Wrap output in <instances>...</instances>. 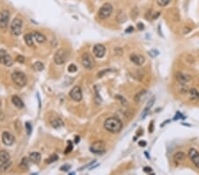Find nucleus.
I'll return each instance as SVG.
<instances>
[{
  "mask_svg": "<svg viewBox=\"0 0 199 175\" xmlns=\"http://www.w3.org/2000/svg\"><path fill=\"white\" fill-rule=\"evenodd\" d=\"M104 126L110 133H119L123 128L121 120L114 117H111L105 119L104 123Z\"/></svg>",
  "mask_w": 199,
  "mask_h": 175,
  "instance_id": "nucleus-1",
  "label": "nucleus"
},
{
  "mask_svg": "<svg viewBox=\"0 0 199 175\" xmlns=\"http://www.w3.org/2000/svg\"><path fill=\"white\" fill-rule=\"evenodd\" d=\"M12 81L14 82L15 85H17L19 88H22L27 84L28 79H27V76L23 73L14 72L12 74Z\"/></svg>",
  "mask_w": 199,
  "mask_h": 175,
  "instance_id": "nucleus-2",
  "label": "nucleus"
},
{
  "mask_svg": "<svg viewBox=\"0 0 199 175\" xmlns=\"http://www.w3.org/2000/svg\"><path fill=\"white\" fill-rule=\"evenodd\" d=\"M68 58V52L65 50L59 49L57 51V52L54 55V62L58 65H61L65 63V61L67 60Z\"/></svg>",
  "mask_w": 199,
  "mask_h": 175,
  "instance_id": "nucleus-3",
  "label": "nucleus"
},
{
  "mask_svg": "<svg viewBox=\"0 0 199 175\" xmlns=\"http://www.w3.org/2000/svg\"><path fill=\"white\" fill-rule=\"evenodd\" d=\"M113 6L109 4V3H105L102 6V7L99 9V12H98V15L99 17L102 19H108L111 15H112L113 13Z\"/></svg>",
  "mask_w": 199,
  "mask_h": 175,
  "instance_id": "nucleus-4",
  "label": "nucleus"
},
{
  "mask_svg": "<svg viewBox=\"0 0 199 175\" xmlns=\"http://www.w3.org/2000/svg\"><path fill=\"white\" fill-rule=\"evenodd\" d=\"M22 21L18 19V18H15L11 23V32L13 35H19L21 34V31H22Z\"/></svg>",
  "mask_w": 199,
  "mask_h": 175,
  "instance_id": "nucleus-5",
  "label": "nucleus"
},
{
  "mask_svg": "<svg viewBox=\"0 0 199 175\" xmlns=\"http://www.w3.org/2000/svg\"><path fill=\"white\" fill-rule=\"evenodd\" d=\"M0 64H3L6 67H12L13 64L12 57L6 52V50H0Z\"/></svg>",
  "mask_w": 199,
  "mask_h": 175,
  "instance_id": "nucleus-6",
  "label": "nucleus"
},
{
  "mask_svg": "<svg viewBox=\"0 0 199 175\" xmlns=\"http://www.w3.org/2000/svg\"><path fill=\"white\" fill-rule=\"evenodd\" d=\"M81 64L82 65L87 68V69H92L95 67V62L93 58L88 54V53H85L82 55L81 58Z\"/></svg>",
  "mask_w": 199,
  "mask_h": 175,
  "instance_id": "nucleus-7",
  "label": "nucleus"
},
{
  "mask_svg": "<svg viewBox=\"0 0 199 175\" xmlns=\"http://www.w3.org/2000/svg\"><path fill=\"white\" fill-rule=\"evenodd\" d=\"M90 151L95 153V154H103L105 152V144L102 141L95 142L90 146Z\"/></svg>",
  "mask_w": 199,
  "mask_h": 175,
  "instance_id": "nucleus-8",
  "label": "nucleus"
},
{
  "mask_svg": "<svg viewBox=\"0 0 199 175\" xmlns=\"http://www.w3.org/2000/svg\"><path fill=\"white\" fill-rule=\"evenodd\" d=\"M69 96H70L71 99L74 100V102H81L82 99V92H81V88L79 86H74L71 90Z\"/></svg>",
  "mask_w": 199,
  "mask_h": 175,
  "instance_id": "nucleus-9",
  "label": "nucleus"
},
{
  "mask_svg": "<svg viewBox=\"0 0 199 175\" xmlns=\"http://www.w3.org/2000/svg\"><path fill=\"white\" fill-rule=\"evenodd\" d=\"M9 19H10V13L8 11L4 10L1 12V16H0V28L2 29H6L8 22H9Z\"/></svg>",
  "mask_w": 199,
  "mask_h": 175,
  "instance_id": "nucleus-10",
  "label": "nucleus"
},
{
  "mask_svg": "<svg viewBox=\"0 0 199 175\" xmlns=\"http://www.w3.org/2000/svg\"><path fill=\"white\" fill-rule=\"evenodd\" d=\"M189 157L196 167L199 168V153L196 149H190L189 151Z\"/></svg>",
  "mask_w": 199,
  "mask_h": 175,
  "instance_id": "nucleus-11",
  "label": "nucleus"
},
{
  "mask_svg": "<svg viewBox=\"0 0 199 175\" xmlns=\"http://www.w3.org/2000/svg\"><path fill=\"white\" fill-rule=\"evenodd\" d=\"M93 54L98 58H103L105 54V47L103 44H96L93 47Z\"/></svg>",
  "mask_w": 199,
  "mask_h": 175,
  "instance_id": "nucleus-12",
  "label": "nucleus"
},
{
  "mask_svg": "<svg viewBox=\"0 0 199 175\" xmlns=\"http://www.w3.org/2000/svg\"><path fill=\"white\" fill-rule=\"evenodd\" d=\"M14 140H15L14 139V136L11 133L6 132V131L3 133V135H2V141H3V142H4L5 145H6V146L13 145L14 143Z\"/></svg>",
  "mask_w": 199,
  "mask_h": 175,
  "instance_id": "nucleus-13",
  "label": "nucleus"
},
{
  "mask_svg": "<svg viewBox=\"0 0 199 175\" xmlns=\"http://www.w3.org/2000/svg\"><path fill=\"white\" fill-rule=\"evenodd\" d=\"M130 60H131L133 63H134L135 65H139V67H140V65H143V63H144V61H145V58H144V57L142 56V55L133 53V54L130 55Z\"/></svg>",
  "mask_w": 199,
  "mask_h": 175,
  "instance_id": "nucleus-14",
  "label": "nucleus"
},
{
  "mask_svg": "<svg viewBox=\"0 0 199 175\" xmlns=\"http://www.w3.org/2000/svg\"><path fill=\"white\" fill-rule=\"evenodd\" d=\"M176 79L182 84L188 83V82H189L191 81V77L189 75L182 74V73H177L176 74Z\"/></svg>",
  "mask_w": 199,
  "mask_h": 175,
  "instance_id": "nucleus-15",
  "label": "nucleus"
},
{
  "mask_svg": "<svg viewBox=\"0 0 199 175\" xmlns=\"http://www.w3.org/2000/svg\"><path fill=\"white\" fill-rule=\"evenodd\" d=\"M41 158H42L41 154H40V153H38V152H32V153H30V154H29V159L34 164H37L38 165L41 162Z\"/></svg>",
  "mask_w": 199,
  "mask_h": 175,
  "instance_id": "nucleus-16",
  "label": "nucleus"
},
{
  "mask_svg": "<svg viewBox=\"0 0 199 175\" xmlns=\"http://www.w3.org/2000/svg\"><path fill=\"white\" fill-rule=\"evenodd\" d=\"M12 101H13V103L14 104V106L18 109H22L24 107V103L23 101H22L18 96H13V98H12Z\"/></svg>",
  "mask_w": 199,
  "mask_h": 175,
  "instance_id": "nucleus-17",
  "label": "nucleus"
},
{
  "mask_svg": "<svg viewBox=\"0 0 199 175\" xmlns=\"http://www.w3.org/2000/svg\"><path fill=\"white\" fill-rule=\"evenodd\" d=\"M32 35H33L34 39H35L37 42H39V43H43V42H45L46 37L44 36L42 34H41L40 32H33Z\"/></svg>",
  "mask_w": 199,
  "mask_h": 175,
  "instance_id": "nucleus-18",
  "label": "nucleus"
},
{
  "mask_svg": "<svg viewBox=\"0 0 199 175\" xmlns=\"http://www.w3.org/2000/svg\"><path fill=\"white\" fill-rule=\"evenodd\" d=\"M154 102H155V97H152V98L150 100V102L148 103L147 106L144 108L143 112L142 113V119H144V118L146 117V115L148 114V112H149V111H150V108L153 106V103H154Z\"/></svg>",
  "mask_w": 199,
  "mask_h": 175,
  "instance_id": "nucleus-19",
  "label": "nucleus"
},
{
  "mask_svg": "<svg viewBox=\"0 0 199 175\" xmlns=\"http://www.w3.org/2000/svg\"><path fill=\"white\" fill-rule=\"evenodd\" d=\"M10 160V154L6 150H0V162H6Z\"/></svg>",
  "mask_w": 199,
  "mask_h": 175,
  "instance_id": "nucleus-20",
  "label": "nucleus"
},
{
  "mask_svg": "<svg viewBox=\"0 0 199 175\" xmlns=\"http://www.w3.org/2000/svg\"><path fill=\"white\" fill-rule=\"evenodd\" d=\"M34 37H33V35L32 34H27L25 35L24 36V40H25V42L26 44L29 47H32L34 46Z\"/></svg>",
  "mask_w": 199,
  "mask_h": 175,
  "instance_id": "nucleus-21",
  "label": "nucleus"
},
{
  "mask_svg": "<svg viewBox=\"0 0 199 175\" xmlns=\"http://www.w3.org/2000/svg\"><path fill=\"white\" fill-rule=\"evenodd\" d=\"M189 97L192 100H194V101L199 100V92L197 91V90L192 88V89H190L189 90Z\"/></svg>",
  "mask_w": 199,
  "mask_h": 175,
  "instance_id": "nucleus-22",
  "label": "nucleus"
},
{
  "mask_svg": "<svg viewBox=\"0 0 199 175\" xmlns=\"http://www.w3.org/2000/svg\"><path fill=\"white\" fill-rule=\"evenodd\" d=\"M146 93H147V91H146V90H142V91H140L139 93H137V94L136 95L135 98H134L135 102H136V103H139L142 101V99L143 98V97L145 96V94H146Z\"/></svg>",
  "mask_w": 199,
  "mask_h": 175,
  "instance_id": "nucleus-23",
  "label": "nucleus"
},
{
  "mask_svg": "<svg viewBox=\"0 0 199 175\" xmlns=\"http://www.w3.org/2000/svg\"><path fill=\"white\" fill-rule=\"evenodd\" d=\"M12 163L11 161H6V162H3L1 165H0V172H5L6 171L8 170V168L11 166Z\"/></svg>",
  "mask_w": 199,
  "mask_h": 175,
  "instance_id": "nucleus-24",
  "label": "nucleus"
},
{
  "mask_svg": "<svg viewBox=\"0 0 199 175\" xmlns=\"http://www.w3.org/2000/svg\"><path fill=\"white\" fill-rule=\"evenodd\" d=\"M51 126L54 128H59V127H61V126H64V123H63V121L60 119L58 118V119H54V120L51 121Z\"/></svg>",
  "mask_w": 199,
  "mask_h": 175,
  "instance_id": "nucleus-25",
  "label": "nucleus"
},
{
  "mask_svg": "<svg viewBox=\"0 0 199 175\" xmlns=\"http://www.w3.org/2000/svg\"><path fill=\"white\" fill-rule=\"evenodd\" d=\"M184 158V153L183 152H177L173 156V160L175 162H181Z\"/></svg>",
  "mask_w": 199,
  "mask_h": 175,
  "instance_id": "nucleus-26",
  "label": "nucleus"
},
{
  "mask_svg": "<svg viewBox=\"0 0 199 175\" xmlns=\"http://www.w3.org/2000/svg\"><path fill=\"white\" fill-rule=\"evenodd\" d=\"M33 68H34L35 70H36V71H42L43 68H44V65H43V64H42V62L37 61V62H35V63L33 65Z\"/></svg>",
  "mask_w": 199,
  "mask_h": 175,
  "instance_id": "nucleus-27",
  "label": "nucleus"
},
{
  "mask_svg": "<svg viewBox=\"0 0 199 175\" xmlns=\"http://www.w3.org/2000/svg\"><path fill=\"white\" fill-rule=\"evenodd\" d=\"M67 147H66V149H65V151H64V154H69L70 152H72V150H73V143H72V142H70V141H68L67 142Z\"/></svg>",
  "mask_w": 199,
  "mask_h": 175,
  "instance_id": "nucleus-28",
  "label": "nucleus"
},
{
  "mask_svg": "<svg viewBox=\"0 0 199 175\" xmlns=\"http://www.w3.org/2000/svg\"><path fill=\"white\" fill-rule=\"evenodd\" d=\"M58 159V155H56V154H53L52 156H51L49 158H47V159H46L45 163H46V164H51V163H53V162L57 161Z\"/></svg>",
  "mask_w": 199,
  "mask_h": 175,
  "instance_id": "nucleus-29",
  "label": "nucleus"
},
{
  "mask_svg": "<svg viewBox=\"0 0 199 175\" xmlns=\"http://www.w3.org/2000/svg\"><path fill=\"white\" fill-rule=\"evenodd\" d=\"M170 2H171V0H157V4L161 7L166 6L167 5H169Z\"/></svg>",
  "mask_w": 199,
  "mask_h": 175,
  "instance_id": "nucleus-30",
  "label": "nucleus"
},
{
  "mask_svg": "<svg viewBox=\"0 0 199 175\" xmlns=\"http://www.w3.org/2000/svg\"><path fill=\"white\" fill-rule=\"evenodd\" d=\"M77 71V67L75 65H74V64H71L69 67H68V72L69 73H75Z\"/></svg>",
  "mask_w": 199,
  "mask_h": 175,
  "instance_id": "nucleus-31",
  "label": "nucleus"
},
{
  "mask_svg": "<svg viewBox=\"0 0 199 175\" xmlns=\"http://www.w3.org/2000/svg\"><path fill=\"white\" fill-rule=\"evenodd\" d=\"M20 166H21V168L22 167H28L29 166V160H28V158H23L22 159V161H21V164H20Z\"/></svg>",
  "mask_w": 199,
  "mask_h": 175,
  "instance_id": "nucleus-32",
  "label": "nucleus"
},
{
  "mask_svg": "<svg viewBox=\"0 0 199 175\" xmlns=\"http://www.w3.org/2000/svg\"><path fill=\"white\" fill-rule=\"evenodd\" d=\"M70 168H71V165H62L60 167V170L61 171H64V172H66V171L70 170Z\"/></svg>",
  "mask_w": 199,
  "mask_h": 175,
  "instance_id": "nucleus-33",
  "label": "nucleus"
},
{
  "mask_svg": "<svg viewBox=\"0 0 199 175\" xmlns=\"http://www.w3.org/2000/svg\"><path fill=\"white\" fill-rule=\"evenodd\" d=\"M26 128H27V133H28V135H30L31 132H32V127H31V125H30L29 122L26 123Z\"/></svg>",
  "mask_w": 199,
  "mask_h": 175,
  "instance_id": "nucleus-34",
  "label": "nucleus"
},
{
  "mask_svg": "<svg viewBox=\"0 0 199 175\" xmlns=\"http://www.w3.org/2000/svg\"><path fill=\"white\" fill-rule=\"evenodd\" d=\"M17 61L19 63H24V57L22 56H18L17 57Z\"/></svg>",
  "mask_w": 199,
  "mask_h": 175,
  "instance_id": "nucleus-35",
  "label": "nucleus"
},
{
  "mask_svg": "<svg viewBox=\"0 0 199 175\" xmlns=\"http://www.w3.org/2000/svg\"><path fill=\"white\" fill-rule=\"evenodd\" d=\"M153 130H154V125H153V121L150 122V125L149 126V131H150V133H152L153 132Z\"/></svg>",
  "mask_w": 199,
  "mask_h": 175,
  "instance_id": "nucleus-36",
  "label": "nucleus"
},
{
  "mask_svg": "<svg viewBox=\"0 0 199 175\" xmlns=\"http://www.w3.org/2000/svg\"><path fill=\"white\" fill-rule=\"evenodd\" d=\"M143 172H146V173H150V172H152V170H151L150 167H144V168H143Z\"/></svg>",
  "mask_w": 199,
  "mask_h": 175,
  "instance_id": "nucleus-37",
  "label": "nucleus"
},
{
  "mask_svg": "<svg viewBox=\"0 0 199 175\" xmlns=\"http://www.w3.org/2000/svg\"><path fill=\"white\" fill-rule=\"evenodd\" d=\"M137 28L139 29V30H143V28H144V25L143 24V23H138L137 24Z\"/></svg>",
  "mask_w": 199,
  "mask_h": 175,
  "instance_id": "nucleus-38",
  "label": "nucleus"
},
{
  "mask_svg": "<svg viewBox=\"0 0 199 175\" xmlns=\"http://www.w3.org/2000/svg\"><path fill=\"white\" fill-rule=\"evenodd\" d=\"M116 97H117L118 99H120V102L122 101V102H123V104H124V105L127 103V101H126V100H125V99H124L122 97H120V96H116Z\"/></svg>",
  "mask_w": 199,
  "mask_h": 175,
  "instance_id": "nucleus-39",
  "label": "nucleus"
},
{
  "mask_svg": "<svg viewBox=\"0 0 199 175\" xmlns=\"http://www.w3.org/2000/svg\"><path fill=\"white\" fill-rule=\"evenodd\" d=\"M146 144H147V142H144V141H140V142H139V145H140L141 147H145Z\"/></svg>",
  "mask_w": 199,
  "mask_h": 175,
  "instance_id": "nucleus-40",
  "label": "nucleus"
},
{
  "mask_svg": "<svg viewBox=\"0 0 199 175\" xmlns=\"http://www.w3.org/2000/svg\"><path fill=\"white\" fill-rule=\"evenodd\" d=\"M133 30H134V28H133V27H129V28H127V29H126V33L132 32Z\"/></svg>",
  "mask_w": 199,
  "mask_h": 175,
  "instance_id": "nucleus-41",
  "label": "nucleus"
},
{
  "mask_svg": "<svg viewBox=\"0 0 199 175\" xmlns=\"http://www.w3.org/2000/svg\"><path fill=\"white\" fill-rule=\"evenodd\" d=\"M75 139H76V140H75V142L77 143V142H78V141H80V137L76 136V137H75Z\"/></svg>",
  "mask_w": 199,
  "mask_h": 175,
  "instance_id": "nucleus-42",
  "label": "nucleus"
},
{
  "mask_svg": "<svg viewBox=\"0 0 199 175\" xmlns=\"http://www.w3.org/2000/svg\"><path fill=\"white\" fill-rule=\"evenodd\" d=\"M198 56H199V51H198Z\"/></svg>",
  "mask_w": 199,
  "mask_h": 175,
  "instance_id": "nucleus-43",
  "label": "nucleus"
}]
</instances>
